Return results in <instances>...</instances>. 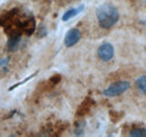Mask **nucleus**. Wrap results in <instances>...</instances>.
<instances>
[{
    "label": "nucleus",
    "instance_id": "nucleus-1",
    "mask_svg": "<svg viewBox=\"0 0 146 137\" xmlns=\"http://www.w3.org/2000/svg\"><path fill=\"white\" fill-rule=\"evenodd\" d=\"M119 17H120L119 11L113 5L105 3V5H101L100 7H98V9H97L98 23L105 29H109L111 27H113L118 23Z\"/></svg>",
    "mask_w": 146,
    "mask_h": 137
},
{
    "label": "nucleus",
    "instance_id": "nucleus-2",
    "mask_svg": "<svg viewBox=\"0 0 146 137\" xmlns=\"http://www.w3.org/2000/svg\"><path fill=\"white\" fill-rule=\"evenodd\" d=\"M129 88H130V83L128 81H125V80L117 81L108 86L106 90H104L102 93L106 97H116V96H120L124 92H126Z\"/></svg>",
    "mask_w": 146,
    "mask_h": 137
},
{
    "label": "nucleus",
    "instance_id": "nucleus-3",
    "mask_svg": "<svg viewBox=\"0 0 146 137\" xmlns=\"http://www.w3.org/2000/svg\"><path fill=\"white\" fill-rule=\"evenodd\" d=\"M115 55V49L110 43H104L99 46L98 49V57L104 61V62H108L110 61Z\"/></svg>",
    "mask_w": 146,
    "mask_h": 137
},
{
    "label": "nucleus",
    "instance_id": "nucleus-4",
    "mask_svg": "<svg viewBox=\"0 0 146 137\" xmlns=\"http://www.w3.org/2000/svg\"><path fill=\"white\" fill-rule=\"evenodd\" d=\"M80 38H81V32L78 28H72L68 32V34L65 35L64 43L68 47H72L80 41Z\"/></svg>",
    "mask_w": 146,
    "mask_h": 137
},
{
    "label": "nucleus",
    "instance_id": "nucleus-5",
    "mask_svg": "<svg viewBox=\"0 0 146 137\" xmlns=\"http://www.w3.org/2000/svg\"><path fill=\"white\" fill-rule=\"evenodd\" d=\"M20 37H21V35H11V36H9V41H8L7 46H8V50L10 52H14L17 49L19 42H20Z\"/></svg>",
    "mask_w": 146,
    "mask_h": 137
},
{
    "label": "nucleus",
    "instance_id": "nucleus-6",
    "mask_svg": "<svg viewBox=\"0 0 146 137\" xmlns=\"http://www.w3.org/2000/svg\"><path fill=\"white\" fill-rule=\"evenodd\" d=\"M136 88L138 89V91L143 94L146 93V75H141L137 80H136Z\"/></svg>",
    "mask_w": 146,
    "mask_h": 137
},
{
    "label": "nucleus",
    "instance_id": "nucleus-7",
    "mask_svg": "<svg viewBox=\"0 0 146 137\" xmlns=\"http://www.w3.org/2000/svg\"><path fill=\"white\" fill-rule=\"evenodd\" d=\"M82 10H83V7H80L79 9H70V10H68V11L63 15L62 20H63V21H66V20L73 18L74 16H76V15H78L80 11H82Z\"/></svg>",
    "mask_w": 146,
    "mask_h": 137
},
{
    "label": "nucleus",
    "instance_id": "nucleus-8",
    "mask_svg": "<svg viewBox=\"0 0 146 137\" xmlns=\"http://www.w3.org/2000/svg\"><path fill=\"white\" fill-rule=\"evenodd\" d=\"M129 135L134 137H146L145 128H134L129 132Z\"/></svg>",
    "mask_w": 146,
    "mask_h": 137
},
{
    "label": "nucleus",
    "instance_id": "nucleus-9",
    "mask_svg": "<svg viewBox=\"0 0 146 137\" xmlns=\"http://www.w3.org/2000/svg\"><path fill=\"white\" fill-rule=\"evenodd\" d=\"M8 64H9V57H6V59L0 60V76H2L7 72Z\"/></svg>",
    "mask_w": 146,
    "mask_h": 137
},
{
    "label": "nucleus",
    "instance_id": "nucleus-10",
    "mask_svg": "<svg viewBox=\"0 0 146 137\" xmlns=\"http://www.w3.org/2000/svg\"><path fill=\"white\" fill-rule=\"evenodd\" d=\"M145 23H146V20H145Z\"/></svg>",
    "mask_w": 146,
    "mask_h": 137
}]
</instances>
